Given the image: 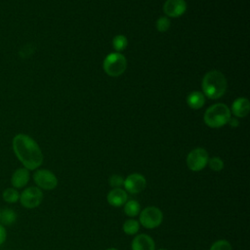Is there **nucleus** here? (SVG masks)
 <instances>
[{"label":"nucleus","mask_w":250,"mask_h":250,"mask_svg":"<svg viewBox=\"0 0 250 250\" xmlns=\"http://www.w3.org/2000/svg\"><path fill=\"white\" fill-rule=\"evenodd\" d=\"M13 149L18 159L27 170H35L43 162V154L39 146L25 134H18L14 137Z\"/></svg>","instance_id":"1"},{"label":"nucleus","mask_w":250,"mask_h":250,"mask_svg":"<svg viewBox=\"0 0 250 250\" xmlns=\"http://www.w3.org/2000/svg\"><path fill=\"white\" fill-rule=\"evenodd\" d=\"M201 87L205 97L216 100L226 93L227 79L221 71L211 70L204 75Z\"/></svg>","instance_id":"2"},{"label":"nucleus","mask_w":250,"mask_h":250,"mask_svg":"<svg viewBox=\"0 0 250 250\" xmlns=\"http://www.w3.org/2000/svg\"><path fill=\"white\" fill-rule=\"evenodd\" d=\"M230 114V109L226 104H215L206 109L204 122L211 128H220L229 122Z\"/></svg>","instance_id":"3"},{"label":"nucleus","mask_w":250,"mask_h":250,"mask_svg":"<svg viewBox=\"0 0 250 250\" xmlns=\"http://www.w3.org/2000/svg\"><path fill=\"white\" fill-rule=\"evenodd\" d=\"M127 67L126 58L120 53L108 54L104 61V69L105 73L112 77L120 76Z\"/></svg>","instance_id":"4"},{"label":"nucleus","mask_w":250,"mask_h":250,"mask_svg":"<svg viewBox=\"0 0 250 250\" xmlns=\"http://www.w3.org/2000/svg\"><path fill=\"white\" fill-rule=\"evenodd\" d=\"M163 220V214L159 208L155 206L146 207L140 214V223L146 229L157 228Z\"/></svg>","instance_id":"5"},{"label":"nucleus","mask_w":250,"mask_h":250,"mask_svg":"<svg viewBox=\"0 0 250 250\" xmlns=\"http://www.w3.org/2000/svg\"><path fill=\"white\" fill-rule=\"evenodd\" d=\"M209 160V155L206 149L202 147H196L192 149L187 156V165L193 171L198 172L205 168Z\"/></svg>","instance_id":"6"},{"label":"nucleus","mask_w":250,"mask_h":250,"mask_svg":"<svg viewBox=\"0 0 250 250\" xmlns=\"http://www.w3.org/2000/svg\"><path fill=\"white\" fill-rule=\"evenodd\" d=\"M43 199V192L39 188L29 187L20 194L21 204L28 209L35 208L40 205Z\"/></svg>","instance_id":"7"},{"label":"nucleus","mask_w":250,"mask_h":250,"mask_svg":"<svg viewBox=\"0 0 250 250\" xmlns=\"http://www.w3.org/2000/svg\"><path fill=\"white\" fill-rule=\"evenodd\" d=\"M33 180L39 188L46 190L54 189L58 185V180L55 174L47 169L36 170L33 174Z\"/></svg>","instance_id":"8"},{"label":"nucleus","mask_w":250,"mask_h":250,"mask_svg":"<svg viewBox=\"0 0 250 250\" xmlns=\"http://www.w3.org/2000/svg\"><path fill=\"white\" fill-rule=\"evenodd\" d=\"M123 186L125 187V189L133 194L139 193L142 190L145 189L146 186V178L138 173H134L129 175L125 180Z\"/></svg>","instance_id":"9"},{"label":"nucleus","mask_w":250,"mask_h":250,"mask_svg":"<svg viewBox=\"0 0 250 250\" xmlns=\"http://www.w3.org/2000/svg\"><path fill=\"white\" fill-rule=\"evenodd\" d=\"M187 3L185 0H166L163 5L164 13L170 18H178L185 14Z\"/></svg>","instance_id":"10"},{"label":"nucleus","mask_w":250,"mask_h":250,"mask_svg":"<svg viewBox=\"0 0 250 250\" xmlns=\"http://www.w3.org/2000/svg\"><path fill=\"white\" fill-rule=\"evenodd\" d=\"M132 250H155L153 239L147 234H138L132 241Z\"/></svg>","instance_id":"11"},{"label":"nucleus","mask_w":250,"mask_h":250,"mask_svg":"<svg viewBox=\"0 0 250 250\" xmlns=\"http://www.w3.org/2000/svg\"><path fill=\"white\" fill-rule=\"evenodd\" d=\"M127 198L128 195L126 191L120 188H112L106 195L107 202L114 207H120L124 205L125 202L127 201Z\"/></svg>","instance_id":"12"},{"label":"nucleus","mask_w":250,"mask_h":250,"mask_svg":"<svg viewBox=\"0 0 250 250\" xmlns=\"http://www.w3.org/2000/svg\"><path fill=\"white\" fill-rule=\"evenodd\" d=\"M29 181V172L26 168H18L12 175L11 183L15 188H21L26 186Z\"/></svg>","instance_id":"13"},{"label":"nucleus","mask_w":250,"mask_h":250,"mask_svg":"<svg viewBox=\"0 0 250 250\" xmlns=\"http://www.w3.org/2000/svg\"><path fill=\"white\" fill-rule=\"evenodd\" d=\"M250 110V103L246 98H237L231 104V112L236 117H244Z\"/></svg>","instance_id":"14"},{"label":"nucleus","mask_w":250,"mask_h":250,"mask_svg":"<svg viewBox=\"0 0 250 250\" xmlns=\"http://www.w3.org/2000/svg\"><path fill=\"white\" fill-rule=\"evenodd\" d=\"M187 103L188 106L193 109L201 108L205 103V96L203 95L202 92L193 91L188 96Z\"/></svg>","instance_id":"15"},{"label":"nucleus","mask_w":250,"mask_h":250,"mask_svg":"<svg viewBox=\"0 0 250 250\" xmlns=\"http://www.w3.org/2000/svg\"><path fill=\"white\" fill-rule=\"evenodd\" d=\"M140 210H141L140 203L135 199L128 200L124 204V213L129 217L137 216L140 213Z\"/></svg>","instance_id":"16"},{"label":"nucleus","mask_w":250,"mask_h":250,"mask_svg":"<svg viewBox=\"0 0 250 250\" xmlns=\"http://www.w3.org/2000/svg\"><path fill=\"white\" fill-rule=\"evenodd\" d=\"M16 220H17V214L15 213L14 210L6 208L1 211V214H0L1 225L10 226V225L14 224L16 222Z\"/></svg>","instance_id":"17"},{"label":"nucleus","mask_w":250,"mask_h":250,"mask_svg":"<svg viewBox=\"0 0 250 250\" xmlns=\"http://www.w3.org/2000/svg\"><path fill=\"white\" fill-rule=\"evenodd\" d=\"M122 229H123V231L126 234L133 235V234H136L139 231L140 224H139L138 221H136L134 219H129V220L124 222Z\"/></svg>","instance_id":"18"},{"label":"nucleus","mask_w":250,"mask_h":250,"mask_svg":"<svg viewBox=\"0 0 250 250\" xmlns=\"http://www.w3.org/2000/svg\"><path fill=\"white\" fill-rule=\"evenodd\" d=\"M3 199L8 203H15L20 199V193L15 188H8L3 191Z\"/></svg>","instance_id":"19"},{"label":"nucleus","mask_w":250,"mask_h":250,"mask_svg":"<svg viewBox=\"0 0 250 250\" xmlns=\"http://www.w3.org/2000/svg\"><path fill=\"white\" fill-rule=\"evenodd\" d=\"M127 45H128V40L124 35L119 34V35L114 36V38L112 40V46H113V49L117 53L123 51L127 47Z\"/></svg>","instance_id":"20"},{"label":"nucleus","mask_w":250,"mask_h":250,"mask_svg":"<svg viewBox=\"0 0 250 250\" xmlns=\"http://www.w3.org/2000/svg\"><path fill=\"white\" fill-rule=\"evenodd\" d=\"M171 25V21L169 20L168 17H160L157 21H156V29L159 32H165L169 29Z\"/></svg>","instance_id":"21"},{"label":"nucleus","mask_w":250,"mask_h":250,"mask_svg":"<svg viewBox=\"0 0 250 250\" xmlns=\"http://www.w3.org/2000/svg\"><path fill=\"white\" fill-rule=\"evenodd\" d=\"M207 164L209 165L210 169H212L215 172H219L224 168V161L220 157H217V156L209 159Z\"/></svg>","instance_id":"22"},{"label":"nucleus","mask_w":250,"mask_h":250,"mask_svg":"<svg viewBox=\"0 0 250 250\" xmlns=\"http://www.w3.org/2000/svg\"><path fill=\"white\" fill-rule=\"evenodd\" d=\"M210 250H232V248L229 241H227L225 239H220V240L215 241L211 245Z\"/></svg>","instance_id":"23"},{"label":"nucleus","mask_w":250,"mask_h":250,"mask_svg":"<svg viewBox=\"0 0 250 250\" xmlns=\"http://www.w3.org/2000/svg\"><path fill=\"white\" fill-rule=\"evenodd\" d=\"M108 183H109V185H110L113 188H120L121 186H123V184H124V179H123L120 175H112V176L109 178Z\"/></svg>","instance_id":"24"},{"label":"nucleus","mask_w":250,"mask_h":250,"mask_svg":"<svg viewBox=\"0 0 250 250\" xmlns=\"http://www.w3.org/2000/svg\"><path fill=\"white\" fill-rule=\"evenodd\" d=\"M6 235H7L6 229H5V228L3 227V225L0 224V245L5 241Z\"/></svg>","instance_id":"25"},{"label":"nucleus","mask_w":250,"mask_h":250,"mask_svg":"<svg viewBox=\"0 0 250 250\" xmlns=\"http://www.w3.org/2000/svg\"><path fill=\"white\" fill-rule=\"evenodd\" d=\"M231 127H237L238 125H239V121L236 119V118H229V122H228Z\"/></svg>","instance_id":"26"},{"label":"nucleus","mask_w":250,"mask_h":250,"mask_svg":"<svg viewBox=\"0 0 250 250\" xmlns=\"http://www.w3.org/2000/svg\"><path fill=\"white\" fill-rule=\"evenodd\" d=\"M106 250H118V249H116V248H113V247H111V248H108V249H106Z\"/></svg>","instance_id":"27"},{"label":"nucleus","mask_w":250,"mask_h":250,"mask_svg":"<svg viewBox=\"0 0 250 250\" xmlns=\"http://www.w3.org/2000/svg\"><path fill=\"white\" fill-rule=\"evenodd\" d=\"M158 250H166V249H158Z\"/></svg>","instance_id":"28"},{"label":"nucleus","mask_w":250,"mask_h":250,"mask_svg":"<svg viewBox=\"0 0 250 250\" xmlns=\"http://www.w3.org/2000/svg\"><path fill=\"white\" fill-rule=\"evenodd\" d=\"M0 214H1V211H0Z\"/></svg>","instance_id":"29"}]
</instances>
